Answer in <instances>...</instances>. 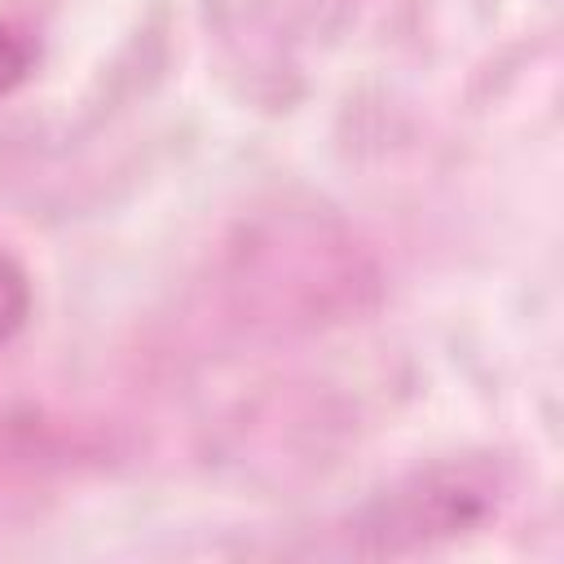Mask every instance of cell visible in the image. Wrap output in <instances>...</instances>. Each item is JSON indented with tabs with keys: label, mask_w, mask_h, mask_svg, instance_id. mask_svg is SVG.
I'll use <instances>...</instances> for the list:
<instances>
[{
	"label": "cell",
	"mask_w": 564,
	"mask_h": 564,
	"mask_svg": "<svg viewBox=\"0 0 564 564\" xmlns=\"http://www.w3.org/2000/svg\"><path fill=\"white\" fill-rule=\"evenodd\" d=\"M31 313V286H26V273L18 269V260L0 247V339H9L13 330H22Z\"/></svg>",
	"instance_id": "1"
},
{
	"label": "cell",
	"mask_w": 564,
	"mask_h": 564,
	"mask_svg": "<svg viewBox=\"0 0 564 564\" xmlns=\"http://www.w3.org/2000/svg\"><path fill=\"white\" fill-rule=\"evenodd\" d=\"M26 66H31V44L9 26H0V97L26 75Z\"/></svg>",
	"instance_id": "2"
}]
</instances>
